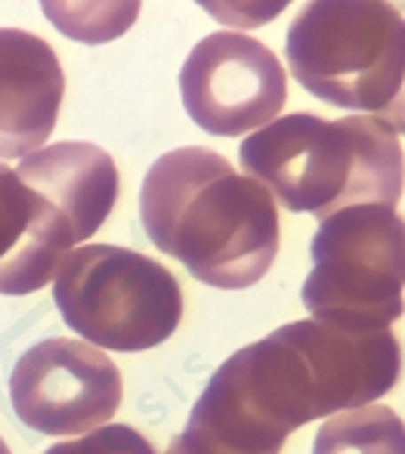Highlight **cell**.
Returning <instances> with one entry per match:
<instances>
[{"label": "cell", "mask_w": 405, "mask_h": 454, "mask_svg": "<svg viewBox=\"0 0 405 454\" xmlns=\"http://www.w3.org/2000/svg\"><path fill=\"white\" fill-rule=\"evenodd\" d=\"M400 371L393 331L350 334L316 318L282 325L217 368L186 433L223 454H279L310 420L381 399Z\"/></svg>", "instance_id": "6da1fadb"}, {"label": "cell", "mask_w": 405, "mask_h": 454, "mask_svg": "<svg viewBox=\"0 0 405 454\" xmlns=\"http://www.w3.org/2000/svg\"><path fill=\"white\" fill-rule=\"evenodd\" d=\"M139 216L158 251L223 291L257 285L279 254L275 198L202 145L173 149L152 164Z\"/></svg>", "instance_id": "7a4b0ae2"}, {"label": "cell", "mask_w": 405, "mask_h": 454, "mask_svg": "<svg viewBox=\"0 0 405 454\" xmlns=\"http://www.w3.org/2000/svg\"><path fill=\"white\" fill-rule=\"evenodd\" d=\"M239 158L250 180L266 185L288 210L322 220L359 204L396 210L405 185L400 137L365 114L325 121L294 112L275 118L244 139Z\"/></svg>", "instance_id": "3957f363"}, {"label": "cell", "mask_w": 405, "mask_h": 454, "mask_svg": "<svg viewBox=\"0 0 405 454\" xmlns=\"http://www.w3.org/2000/svg\"><path fill=\"white\" fill-rule=\"evenodd\" d=\"M288 66L328 106L381 118L405 81V19L390 4H306L288 28Z\"/></svg>", "instance_id": "277c9868"}, {"label": "cell", "mask_w": 405, "mask_h": 454, "mask_svg": "<svg viewBox=\"0 0 405 454\" xmlns=\"http://www.w3.org/2000/svg\"><path fill=\"white\" fill-rule=\"evenodd\" d=\"M304 306L350 334L390 331L405 300V220L384 204H359L322 220L310 245Z\"/></svg>", "instance_id": "5b68a950"}, {"label": "cell", "mask_w": 405, "mask_h": 454, "mask_svg": "<svg viewBox=\"0 0 405 454\" xmlns=\"http://www.w3.org/2000/svg\"><path fill=\"white\" fill-rule=\"evenodd\" d=\"M53 300L75 334L115 353L158 347L183 318V291L173 272L115 245H83L68 254L56 272Z\"/></svg>", "instance_id": "8992f818"}, {"label": "cell", "mask_w": 405, "mask_h": 454, "mask_svg": "<svg viewBox=\"0 0 405 454\" xmlns=\"http://www.w3.org/2000/svg\"><path fill=\"white\" fill-rule=\"evenodd\" d=\"M121 371L83 340L50 337L25 349L10 374V402L25 427L44 436H87L121 405Z\"/></svg>", "instance_id": "52a82bcc"}, {"label": "cell", "mask_w": 405, "mask_h": 454, "mask_svg": "<svg viewBox=\"0 0 405 454\" xmlns=\"http://www.w3.org/2000/svg\"><path fill=\"white\" fill-rule=\"evenodd\" d=\"M189 118L214 137H242L273 124L288 96L282 62L266 43L235 31L198 41L179 72Z\"/></svg>", "instance_id": "ba28073f"}, {"label": "cell", "mask_w": 405, "mask_h": 454, "mask_svg": "<svg viewBox=\"0 0 405 454\" xmlns=\"http://www.w3.org/2000/svg\"><path fill=\"white\" fill-rule=\"evenodd\" d=\"M66 74L44 37L0 28V161L25 158L50 139L60 118Z\"/></svg>", "instance_id": "9c48e42d"}, {"label": "cell", "mask_w": 405, "mask_h": 454, "mask_svg": "<svg viewBox=\"0 0 405 454\" xmlns=\"http://www.w3.org/2000/svg\"><path fill=\"white\" fill-rule=\"evenodd\" d=\"M75 245L78 239L66 216L0 164V294L41 291Z\"/></svg>", "instance_id": "30bf717a"}, {"label": "cell", "mask_w": 405, "mask_h": 454, "mask_svg": "<svg viewBox=\"0 0 405 454\" xmlns=\"http://www.w3.org/2000/svg\"><path fill=\"white\" fill-rule=\"evenodd\" d=\"M16 176L66 216L78 241H87L118 201V168L93 143L44 145L22 158Z\"/></svg>", "instance_id": "8fae6325"}, {"label": "cell", "mask_w": 405, "mask_h": 454, "mask_svg": "<svg viewBox=\"0 0 405 454\" xmlns=\"http://www.w3.org/2000/svg\"><path fill=\"white\" fill-rule=\"evenodd\" d=\"M313 454H405V424L387 405H362L325 420Z\"/></svg>", "instance_id": "7c38bea8"}, {"label": "cell", "mask_w": 405, "mask_h": 454, "mask_svg": "<svg viewBox=\"0 0 405 454\" xmlns=\"http://www.w3.org/2000/svg\"><path fill=\"white\" fill-rule=\"evenodd\" d=\"M44 454H155L152 442L127 424H106L75 442H60Z\"/></svg>", "instance_id": "4fadbf2b"}, {"label": "cell", "mask_w": 405, "mask_h": 454, "mask_svg": "<svg viewBox=\"0 0 405 454\" xmlns=\"http://www.w3.org/2000/svg\"><path fill=\"white\" fill-rule=\"evenodd\" d=\"M377 121H381V124H387L393 133H405V81L400 87V96L393 99V106H390Z\"/></svg>", "instance_id": "5bb4252c"}, {"label": "cell", "mask_w": 405, "mask_h": 454, "mask_svg": "<svg viewBox=\"0 0 405 454\" xmlns=\"http://www.w3.org/2000/svg\"><path fill=\"white\" fill-rule=\"evenodd\" d=\"M164 454H217V451L204 449V445H198L195 439H189V436H186V433H179V436L173 439L171 449H167Z\"/></svg>", "instance_id": "9a60e30c"}, {"label": "cell", "mask_w": 405, "mask_h": 454, "mask_svg": "<svg viewBox=\"0 0 405 454\" xmlns=\"http://www.w3.org/2000/svg\"><path fill=\"white\" fill-rule=\"evenodd\" d=\"M0 454H10V449H6V442L0 439Z\"/></svg>", "instance_id": "2e32d148"}]
</instances>
